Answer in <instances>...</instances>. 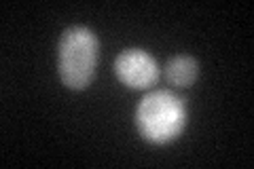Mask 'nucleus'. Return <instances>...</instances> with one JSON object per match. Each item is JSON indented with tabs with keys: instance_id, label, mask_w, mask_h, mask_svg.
<instances>
[{
	"instance_id": "nucleus-1",
	"label": "nucleus",
	"mask_w": 254,
	"mask_h": 169,
	"mask_svg": "<svg viewBox=\"0 0 254 169\" xmlns=\"http://www.w3.org/2000/svg\"><path fill=\"white\" fill-rule=\"evenodd\" d=\"M136 125L140 135L150 144H168L185 129L187 106L168 89L150 91L138 104Z\"/></svg>"
},
{
	"instance_id": "nucleus-2",
	"label": "nucleus",
	"mask_w": 254,
	"mask_h": 169,
	"mask_svg": "<svg viewBox=\"0 0 254 169\" xmlns=\"http://www.w3.org/2000/svg\"><path fill=\"white\" fill-rule=\"evenodd\" d=\"M98 36L85 26L68 28L58 45V72L62 83L72 91L89 87L98 66Z\"/></svg>"
},
{
	"instance_id": "nucleus-3",
	"label": "nucleus",
	"mask_w": 254,
	"mask_h": 169,
	"mask_svg": "<svg viewBox=\"0 0 254 169\" xmlns=\"http://www.w3.org/2000/svg\"><path fill=\"white\" fill-rule=\"evenodd\" d=\"M115 72L131 89H150L159 80V63L144 49H125L117 55Z\"/></svg>"
},
{
	"instance_id": "nucleus-4",
	"label": "nucleus",
	"mask_w": 254,
	"mask_h": 169,
	"mask_svg": "<svg viewBox=\"0 0 254 169\" xmlns=\"http://www.w3.org/2000/svg\"><path fill=\"white\" fill-rule=\"evenodd\" d=\"M199 76V63L193 55H174L165 63V78L174 87H190Z\"/></svg>"
}]
</instances>
